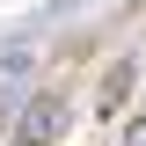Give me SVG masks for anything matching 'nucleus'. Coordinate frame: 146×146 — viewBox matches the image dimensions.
Returning <instances> with one entry per match:
<instances>
[{"label":"nucleus","mask_w":146,"mask_h":146,"mask_svg":"<svg viewBox=\"0 0 146 146\" xmlns=\"http://www.w3.org/2000/svg\"><path fill=\"white\" fill-rule=\"evenodd\" d=\"M124 146H146V117H131V131H124Z\"/></svg>","instance_id":"nucleus-2"},{"label":"nucleus","mask_w":146,"mask_h":146,"mask_svg":"<svg viewBox=\"0 0 146 146\" xmlns=\"http://www.w3.org/2000/svg\"><path fill=\"white\" fill-rule=\"evenodd\" d=\"M66 131H73V102L66 95H29L22 117H15V146H58Z\"/></svg>","instance_id":"nucleus-1"}]
</instances>
